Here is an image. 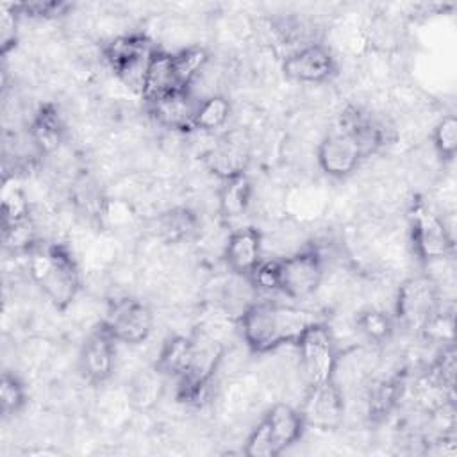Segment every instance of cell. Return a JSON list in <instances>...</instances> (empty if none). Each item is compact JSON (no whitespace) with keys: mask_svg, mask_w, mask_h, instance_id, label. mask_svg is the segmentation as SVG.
<instances>
[{"mask_svg":"<svg viewBox=\"0 0 457 457\" xmlns=\"http://www.w3.org/2000/svg\"><path fill=\"white\" fill-rule=\"evenodd\" d=\"M321 321L314 312L275 302L248 305L239 320L241 334L250 350L264 353L287 343H296L309 325Z\"/></svg>","mask_w":457,"mask_h":457,"instance_id":"obj_1","label":"cell"},{"mask_svg":"<svg viewBox=\"0 0 457 457\" xmlns=\"http://www.w3.org/2000/svg\"><path fill=\"white\" fill-rule=\"evenodd\" d=\"M29 273L43 295L61 311H64L79 293V268L64 245L36 243L29 250Z\"/></svg>","mask_w":457,"mask_h":457,"instance_id":"obj_2","label":"cell"},{"mask_svg":"<svg viewBox=\"0 0 457 457\" xmlns=\"http://www.w3.org/2000/svg\"><path fill=\"white\" fill-rule=\"evenodd\" d=\"M303 416L287 403L273 405L246 439L248 457H275L295 445L303 434Z\"/></svg>","mask_w":457,"mask_h":457,"instance_id":"obj_3","label":"cell"},{"mask_svg":"<svg viewBox=\"0 0 457 457\" xmlns=\"http://www.w3.org/2000/svg\"><path fill=\"white\" fill-rule=\"evenodd\" d=\"M439 303L437 282L428 275H414L398 287L395 316L407 330H427L439 314Z\"/></svg>","mask_w":457,"mask_h":457,"instance_id":"obj_4","label":"cell"},{"mask_svg":"<svg viewBox=\"0 0 457 457\" xmlns=\"http://www.w3.org/2000/svg\"><path fill=\"white\" fill-rule=\"evenodd\" d=\"M155 46L145 34H125L105 45L104 55L118 79L130 89L141 93L148 61Z\"/></svg>","mask_w":457,"mask_h":457,"instance_id":"obj_5","label":"cell"},{"mask_svg":"<svg viewBox=\"0 0 457 457\" xmlns=\"http://www.w3.org/2000/svg\"><path fill=\"white\" fill-rule=\"evenodd\" d=\"M409 218L414 252L423 262L445 259L453 252L452 234L439 214H436L425 202H414Z\"/></svg>","mask_w":457,"mask_h":457,"instance_id":"obj_6","label":"cell"},{"mask_svg":"<svg viewBox=\"0 0 457 457\" xmlns=\"http://www.w3.org/2000/svg\"><path fill=\"white\" fill-rule=\"evenodd\" d=\"M323 271V257L316 248L300 250L278 261V291L289 298L303 300L320 287Z\"/></svg>","mask_w":457,"mask_h":457,"instance_id":"obj_7","label":"cell"},{"mask_svg":"<svg viewBox=\"0 0 457 457\" xmlns=\"http://www.w3.org/2000/svg\"><path fill=\"white\" fill-rule=\"evenodd\" d=\"M300 350L302 370L309 386L323 384L334 378L337 357L332 343V336L323 321H316L296 341Z\"/></svg>","mask_w":457,"mask_h":457,"instance_id":"obj_8","label":"cell"},{"mask_svg":"<svg viewBox=\"0 0 457 457\" xmlns=\"http://www.w3.org/2000/svg\"><path fill=\"white\" fill-rule=\"evenodd\" d=\"M102 325L116 341L137 345L150 336L154 314L141 300L120 298L111 303Z\"/></svg>","mask_w":457,"mask_h":457,"instance_id":"obj_9","label":"cell"},{"mask_svg":"<svg viewBox=\"0 0 457 457\" xmlns=\"http://www.w3.org/2000/svg\"><path fill=\"white\" fill-rule=\"evenodd\" d=\"M320 168L334 179L348 177L366 159V154L352 130L341 127L327 134L318 145L316 154Z\"/></svg>","mask_w":457,"mask_h":457,"instance_id":"obj_10","label":"cell"},{"mask_svg":"<svg viewBox=\"0 0 457 457\" xmlns=\"http://www.w3.org/2000/svg\"><path fill=\"white\" fill-rule=\"evenodd\" d=\"M282 71L295 82L318 84L336 73V59L321 43H307L284 59Z\"/></svg>","mask_w":457,"mask_h":457,"instance_id":"obj_11","label":"cell"},{"mask_svg":"<svg viewBox=\"0 0 457 457\" xmlns=\"http://www.w3.org/2000/svg\"><path fill=\"white\" fill-rule=\"evenodd\" d=\"M202 161L205 168L221 180L243 175L250 161L248 137L239 130H230L202 155Z\"/></svg>","mask_w":457,"mask_h":457,"instance_id":"obj_12","label":"cell"},{"mask_svg":"<svg viewBox=\"0 0 457 457\" xmlns=\"http://www.w3.org/2000/svg\"><path fill=\"white\" fill-rule=\"evenodd\" d=\"M116 339L100 323L84 341L79 355V366L84 378L91 384L105 382L114 368Z\"/></svg>","mask_w":457,"mask_h":457,"instance_id":"obj_13","label":"cell"},{"mask_svg":"<svg viewBox=\"0 0 457 457\" xmlns=\"http://www.w3.org/2000/svg\"><path fill=\"white\" fill-rule=\"evenodd\" d=\"M343 395L336 380L309 386V393L302 405V416L305 423L328 428L339 423L343 414Z\"/></svg>","mask_w":457,"mask_h":457,"instance_id":"obj_14","label":"cell"},{"mask_svg":"<svg viewBox=\"0 0 457 457\" xmlns=\"http://www.w3.org/2000/svg\"><path fill=\"white\" fill-rule=\"evenodd\" d=\"M261 248H262V239L257 228L253 227L237 228L227 239L225 261L234 273L250 277V273L261 262Z\"/></svg>","mask_w":457,"mask_h":457,"instance_id":"obj_15","label":"cell"},{"mask_svg":"<svg viewBox=\"0 0 457 457\" xmlns=\"http://www.w3.org/2000/svg\"><path fill=\"white\" fill-rule=\"evenodd\" d=\"M146 105L159 125L182 132L193 130V120L198 102L193 100L189 91H175Z\"/></svg>","mask_w":457,"mask_h":457,"instance_id":"obj_16","label":"cell"},{"mask_svg":"<svg viewBox=\"0 0 457 457\" xmlns=\"http://www.w3.org/2000/svg\"><path fill=\"white\" fill-rule=\"evenodd\" d=\"M175 91H184V89H180L177 82V75L173 68V54L155 48L146 66L141 96L145 98L146 104H152Z\"/></svg>","mask_w":457,"mask_h":457,"instance_id":"obj_17","label":"cell"},{"mask_svg":"<svg viewBox=\"0 0 457 457\" xmlns=\"http://www.w3.org/2000/svg\"><path fill=\"white\" fill-rule=\"evenodd\" d=\"M196 353V337H187V336H173L166 339L162 345L157 361H155V370L168 378H175L177 382L182 380L195 361Z\"/></svg>","mask_w":457,"mask_h":457,"instance_id":"obj_18","label":"cell"},{"mask_svg":"<svg viewBox=\"0 0 457 457\" xmlns=\"http://www.w3.org/2000/svg\"><path fill=\"white\" fill-rule=\"evenodd\" d=\"M29 139L39 154H50L59 148L64 139V123L54 104H43L30 125H29Z\"/></svg>","mask_w":457,"mask_h":457,"instance_id":"obj_19","label":"cell"},{"mask_svg":"<svg viewBox=\"0 0 457 457\" xmlns=\"http://www.w3.org/2000/svg\"><path fill=\"white\" fill-rule=\"evenodd\" d=\"M198 228V218L186 207H175L162 212L155 221L157 236L168 243H180L189 239Z\"/></svg>","mask_w":457,"mask_h":457,"instance_id":"obj_20","label":"cell"},{"mask_svg":"<svg viewBox=\"0 0 457 457\" xmlns=\"http://www.w3.org/2000/svg\"><path fill=\"white\" fill-rule=\"evenodd\" d=\"M250 198H252V184L245 173L223 180V186L220 189L221 216L227 220L243 216L250 205Z\"/></svg>","mask_w":457,"mask_h":457,"instance_id":"obj_21","label":"cell"},{"mask_svg":"<svg viewBox=\"0 0 457 457\" xmlns=\"http://www.w3.org/2000/svg\"><path fill=\"white\" fill-rule=\"evenodd\" d=\"M228 116H230L228 100L221 95H212L198 102L195 120H193V129L204 130V132L218 130L228 121Z\"/></svg>","mask_w":457,"mask_h":457,"instance_id":"obj_22","label":"cell"},{"mask_svg":"<svg viewBox=\"0 0 457 457\" xmlns=\"http://www.w3.org/2000/svg\"><path fill=\"white\" fill-rule=\"evenodd\" d=\"M209 55L204 48L200 46H191L186 50H180L173 54V68L177 75V82L180 89L189 91L191 82L196 79L200 70L205 66Z\"/></svg>","mask_w":457,"mask_h":457,"instance_id":"obj_23","label":"cell"},{"mask_svg":"<svg viewBox=\"0 0 457 457\" xmlns=\"http://www.w3.org/2000/svg\"><path fill=\"white\" fill-rule=\"evenodd\" d=\"M402 396V380L400 378H387L375 384L368 396V412L370 418L378 420L384 418L400 400Z\"/></svg>","mask_w":457,"mask_h":457,"instance_id":"obj_24","label":"cell"},{"mask_svg":"<svg viewBox=\"0 0 457 457\" xmlns=\"http://www.w3.org/2000/svg\"><path fill=\"white\" fill-rule=\"evenodd\" d=\"M25 402H27V393H25L23 382L16 375L4 371L2 382H0V411H2V414L5 418L18 414L23 409Z\"/></svg>","mask_w":457,"mask_h":457,"instance_id":"obj_25","label":"cell"},{"mask_svg":"<svg viewBox=\"0 0 457 457\" xmlns=\"http://www.w3.org/2000/svg\"><path fill=\"white\" fill-rule=\"evenodd\" d=\"M357 327L373 343H384L393 332L391 318L377 309H366L359 312Z\"/></svg>","mask_w":457,"mask_h":457,"instance_id":"obj_26","label":"cell"},{"mask_svg":"<svg viewBox=\"0 0 457 457\" xmlns=\"http://www.w3.org/2000/svg\"><path fill=\"white\" fill-rule=\"evenodd\" d=\"M428 380L434 387H439L443 393H452L455 382V350L452 343L446 348H443L439 357L434 361L428 371Z\"/></svg>","mask_w":457,"mask_h":457,"instance_id":"obj_27","label":"cell"},{"mask_svg":"<svg viewBox=\"0 0 457 457\" xmlns=\"http://www.w3.org/2000/svg\"><path fill=\"white\" fill-rule=\"evenodd\" d=\"M434 146L443 159L452 161L457 152V120L455 116H445L434 129Z\"/></svg>","mask_w":457,"mask_h":457,"instance_id":"obj_28","label":"cell"},{"mask_svg":"<svg viewBox=\"0 0 457 457\" xmlns=\"http://www.w3.org/2000/svg\"><path fill=\"white\" fill-rule=\"evenodd\" d=\"M29 220V202L25 195L18 189H5L2 198V227L16 225Z\"/></svg>","mask_w":457,"mask_h":457,"instance_id":"obj_29","label":"cell"},{"mask_svg":"<svg viewBox=\"0 0 457 457\" xmlns=\"http://www.w3.org/2000/svg\"><path fill=\"white\" fill-rule=\"evenodd\" d=\"M16 14L30 16V18H57L62 16L68 9H71L66 2H23L11 5Z\"/></svg>","mask_w":457,"mask_h":457,"instance_id":"obj_30","label":"cell"},{"mask_svg":"<svg viewBox=\"0 0 457 457\" xmlns=\"http://www.w3.org/2000/svg\"><path fill=\"white\" fill-rule=\"evenodd\" d=\"M248 278L257 289L278 291V261H261Z\"/></svg>","mask_w":457,"mask_h":457,"instance_id":"obj_31","label":"cell"},{"mask_svg":"<svg viewBox=\"0 0 457 457\" xmlns=\"http://www.w3.org/2000/svg\"><path fill=\"white\" fill-rule=\"evenodd\" d=\"M16 12L11 5H4L2 16V54H7L16 43Z\"/></svg>","mask_w":457,"mask_h":457,"instance_id":"obj_32","label":"cell"}]
</instances>
